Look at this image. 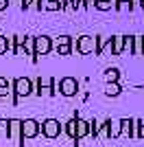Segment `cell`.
<instances>
[{"instance_id": "obj_1", "label": "cell", "mask_w": 144, "mask_h": 147, "mask_svg": "<svg viewBox=\"0 0 144 147\" xmlns=\"http://www.w3.org/2000/svg\"><path fill=\"white\" fill-rule=\"evenodd\" d=\"M55 84L57 81L53 79V77H37L35 81H33V94H37V97H53V94H57V90H55Z\"/></svg>"}, {"instance_id": "obj_2", "label": "cell", "mask_w": 144, "mask_h": 147, "mask_svg": "<svg viewBox=\"0 0 144 147\" xmlns=\"http://www.w3.org/2000/svg\"><path fill=\"white\" fill-rule=\"evenodd\" d=\"M61 132H63V127H61V123L57 121V119H46V121L39 123V134H42L44 138H48V141L59 138Z\"/></svg>"}, {"instance_id": "obj_3", "label": "cell", "mask_w": 144, "mask_h": 147, "mask_svg": "<svg viewBox=\"0 0 144 147\" xmlns=\"http://www.w3.org/2000/svg\"><path fill=\"white\" fill-rule=\"evenodd\" d=\"M11 90L18 99L31 97V94H33V79H29V77H15V79L11 81Z\"/></svg>"}, {"instance_id": "obj_4", "label": "cell", "mask_w": 144, "mask_h": 147, "mask_svg": "<svg viewBox=\"0 0 144 147\" xmlns=\"http://www.w3.org/2000/svg\"><path fill=\"white\" fill-rule=\"evenodd\" d=\"M39 136V121L35 119H24L20 123V138H22V145L24 141H31V138H37Z\"/></svg>"}, {"instance_id": "obj_5", "label": "cell", "mask_w": 144, "mask_h": 147, "mask_svg": "<svg viewBox=\"0 0 144 147\" xmlns=\"http://www.w3.org/2000/svg\"><path fill=\"white\" fill-rule=\"evenodd\" d=\"M74 51L79 55H92L96 51V35H81L74 40Z\"/></svg>"}, {"instance_id": "obj_6", "label": "cell", "mask_w": 144, "mask_h": 147, "mask_svg": "<svg viewBox=\"0 0 144 147\" xmlns=\"http://www.w3.org/2000/svg\"><path fill=\"white\" fill-rule=\"evenodd\" d=\"M79 90H81V84H79V79H74V77H61L59 79V94H63V97H74V94H79Z\"/></svg>"}, {"instance_id": "obj_7", "label": "cell", "mask_w": 144, "mask_h": 147, "mask_svg": "<svg viewBox=\"0 0 144 147\" xmlns=\"http://www.w3.org/2000/svg\"><path fill=\"white\" fill-rule=\"evenodd\" d=\"M53 51V37L37 35L35 37V55H48Z\"/></svg>"}, {"instance_id": "obj_8", "label": "cell", "mask_w": 144, "mask_h": 147, "mask_svg": "<svg viewBox=\"0 0 144 147\" xmlns=\"http://www.w3.org/2000/svg\"><path fill=\"white\" fill-rule=\"evenodd\" d=\"M90 136V121L77 117V129H74V143H79L81 138Z\"/></svg>"}, {"instance_id": "obj_9", "label": "cell", "mask_w": 144, "mask_h": 147, "mask_svg": "<svg viewBox=\"0 0 144 147\" xmlns=\"http://www.w3.org/2000/svg\"><path fill=\"white\" fill-rule=\"evenodd\" d=\"M20 123H22V119H9V132H7V138L18 141L20 145H22V138H20Z\"/></svg>"}, {"instance_id": "obj_10", "label": "cell", "mask_w": 144, "mask_h": 147, "mask_svg": "<svg viewBox=\"0 0 144 147\" xmlns=\"http://www.w3.org/2000/svg\"><path fill=\"white\" fill-rule=\"evenodd\" d=\"M120 129L129 138H135V119H120Z\"/></svg>"}, {"instance_id": "obj_11", "label": "cell", "mask_w": 144, "mask_h": 147, "mask_svg": "<svg viewBox=\"0 0 144 147\" xmlns=\"http://www.w3.org/2000/svg\"><path fill=\"white\" fill-rule=\"evenodd\" d=\"M118 136H122L120 119H107V138H118Z\"/></svg>"}, {"instance_id": "obj_12", "label": "cell", "mask_w": 144, "mask_h": 147, "mask_svg": "<svg viewBox=\"0 0 144 147\" xmlns=\"http://www.w3.org/2000/svg\"><path fill=\"white\" fill-rule=\"evenodd\" d=\"M111 53H114V55L125 53V35H114L111 37Z\"/></svg>"}, {"instance_id": "obj_13", "label": "cell", "mask_w": 144, "mask_h": 147, "mask_svg": "<svg viewBox=\"0 0 144 147\" xmlns=\"http://www.w3.org/2000/svg\"><path fill=\"white\" fill-rule=\"evenodd\" d=\"M120 92H122V86H120L118 81H107V86H105V97H118Z\"/></svg>"}, {"instance_id": "obj_14", "label": "cell", "mask_w": 144, "mask_h": 147, "mask_svg": "<svg viewBox=\"0 0 144 147\" xmlns=\"http://www.w3.org/2000/svg\"><path fill=\"white\" fill-rule=\"evenodd\" d=\"M131 55H144V35H133V53Z\"/></svg>"}, {"instance_id": "obj_15", "label": "cell", "mask_w": 144, "mask_h": 147, "mask_svg": "<svg viewBox=\"0 0 144 147\" xmlns=\"http://www.w3.org/2000/svg\"><path fill=\"white\" fill-rule=\"evenodd\" d=\"M11 81L7 77H0V99H9L11 97Z\"/></svg>"}, {"instance_id": "obj_16", "label": "cell", "mask_w": 144, "mask_h": 147, "mask_svg": "<svg viewBox=\"0 0 144 147\" xmlns=\"http://www.w3.org/2000/svg\"><path fill=\"white\" fill-rule=\"evenodd\" d=\"M22 49L26 55H35V37H24L22 40Z\"/></svg>"}, {"instance_id": "obj_17", "label": "cell", "mask_w": 144, "mask_h": 147, "mask_svg": "<svg viewBox=\"0 0 144 147\" xmlns=\"http://www.w3.org/2000/svg\"><path fill=\"white\" fill-rule=\"evenodd\" d=\"M92 5H94V9H98V11H111V9H114V0H94Z\"/></svg>"}, {"instance_id": "obj_18", "label": "cell", "mask_w": 144, "mask_h": 147, "mask_svg": "<svg viewBox=\"0 0 144 147\" xmlns=\"http://www.w3.org/2000/svg\"><path fill=\"white\" fill-rule=\"evenodd\" d=\"M103 79H105V84H107V81H118L120 79V70L118 68H107V70L103 73Z\"/></svg>"}, {"instance_id": "obj_19", "label": "cell", "mask_w": 144, "mask_h": 147, "mask_svg": "<svg viewBox=\"0 0 144 147\" xmlns=\"http://www.w3.org/2000/svg\"><path fill=\"white\" fill-rule=\"evenodd\" d=\"M74 129H77V117H72L68 123H63V132L72 138V143H74Z\"/></svg>"}, {"instance_id": "obj_20", "label": "cell", "mask_w": 144, "mask_h": 147, "mask_svg": "<svg viewBox=\"0 0 144 147\" xmlns=\"http://www.w3.org/2000/svg\"><path fill=\"white\" fill-rule=\"evenodd\" d=\"M44 11H61V0H44Z\"/></svg>"}, {"instance_id": "obj_21", "label": "cell", "mask_w": 144, "mask_h": 147, "mask_svg": "<svg viewBox=\"0 0 144 147\" xmlns=\"http://www.w3.org/2000/svg\"><path fill=\"white\" fill-rule=\"evenodd\" d=\"M114 9L120 13H127L131 11V5H129V0H114Z\"/></svg>"}, {"instance_id": "obj_22", "label": "cell", "mask_w": 144, "mask_h": 147, "mask_svg": "<svg viewBox=\"0 0 144 147\" xmlns=\"http://www.w3.org/2000/svg\"><path fill=\"white\" fill-rule=\"evenodd\" d=\"M61 11L74 13L77 11V2H74V0H61Z\"/></svg>"}, {"instance_id": "obj_23", "label": "cell", "mask_w": 144, "mask_h": 147, "mask_svg": "<svg viewBox=\"0 0 144 147\" xmlns=\"http://www.w3.org/2000/svg\"><path fill=\"white\" fill-rule=\"evenodd\" d=\"M33 9V11H42L44 9V0H29V7H26V11Z\"/></svg>"}, {"instance_id": "obj_24", "label": "cell", "mask_w": 144, "mask_h": 147, "mask_svg": "<svg viewBox=\"0 0 144 147\" xmlns=\"http://www.w3.org/2000/svg\"><path fill=\"white\" fill-rule=\"evenodd\" d=\"M7 132H9V119H0V141L7 138Z\"/></svg>"}, {"instance_id": "obj_25", "label": "cell", "mask_w": 144, "mask_h": 147, "mask_svg": "<svg viewBox=\"0 0 144 147\" xmlns=\"http://www.w3.org/2000/svg\"><path fill=\"white\" fill-rule=\"evenodd\" d=\"M9 53V37L7 35H0V55Z\"/></svg>"}, {"instance_id": "obj_26", "label": "cell", "mask_w": 144, "mask_h": 147, "mask_svg": "<svg viewBox=\"0 0 144 147\" xmlns=\"http://www.w3.org/2000/svg\"><path fill=\"white\" fill-rule=\"evenodd\" d=\"M135 138H144V121L135 119Z\"/></svg>"}, {"instance_id": "obj_27", "label": "cell", "mask_w": 144, "mask_h": 147, "mask_svg": "<svg viewBox=\"0 0 144 147\" xmlns=\"http://www.w3.org/2000/svg\"><path fill=\"white\" fill-rule=\"evenodd\" d=\"M125 51L129 55L133 53V35H125Z\"/></svg>"}, {"instance_id": "obj_28", "label": "cell", "mask_w": 144, "mask_h": 147, "mask_svg": "<svg viewBox=\"0 0 144 147\" xmlns=\"http://www.w3.org/2000/svg\"><path fill=\"white\" fill-rule=\"evenodd\" d=\"M70 40H72L70 35H59V37H55V40H53V46H57V44H68Z\"/></svg>"}, {"instance_id": "obj_29", "label": "cell", "mask_w": 144, "mask_h": 147, "mask_svg": "<svg viewBox=\"0 0 144 147\" xmlns=\"http://www.w3.org/2000/svg\"><path fill=\"white\" fill-rule=\"evenodd\" d=\"M7 7H9V0H0V11H5Z\"/></svg>"}, {"instance_id": "obj_30", "label": "cell", "mask_w": 144, "mask_h": 147, "mask_svg": "<svg viewBox=\"0 0 144 147\" xmlns=\"http://www.w3.org/2000/svg\"><path fill=\"white\" fill-rule=\"evenodd\" d=\"M26 7H29V0H22V11H26Z\"/></svg>"}, {"instance_id": "obj_31", "label": "cell", "mask_w": 144, "mask_h": 147, "mask_svg": "<svg viewBox=\"0 0 144 147\" xmlns=\"http://www.w3.org/2000/svg\"><path fill=\"white\" fill-rule=\"evenodd\" d=\"M138 5H140V7H142V9H144V0H138Z\"/></svg>"}]
</instances>
